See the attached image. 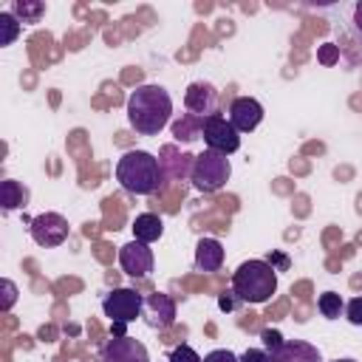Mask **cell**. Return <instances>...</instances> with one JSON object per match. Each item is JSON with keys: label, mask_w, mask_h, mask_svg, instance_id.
I'll return each instance as SVG.
<instances>
[{"label": "cell", "mask_w": 362, "mask_h": 362, "mask_svg": "<svg viewBox=\"0 0 362 362\" xmlns=\"http://www.w3.org/2000/svg\"><path fill=\"white\" fill-rule=\"evenodd\" d=\"M173 116V99L161 85H139L127 96V122L141 136H156Z\"/></svg>", "instance_id": "1"}, {"label": "cell", "mask_w": 362, "mask_h": 362, "mask_svg": "<svg viewBox=\"0 0 362 362\" xmlns=\"http://www.w3.org/2000/svg\"><path fill=\"white\" fill-rule=\"evenodd\" d=\"M116 181L133 195H153L164 181V164L147 150H127L116 161Z\"/></svg>", "instance_id": "2"}, {"label": "cell", "mask_w": 362, "mask_h": 362, "mask_svg": "<svg viewBox=\"0 0 362 362\" xmlns=\"http://www.w3.org/2000/svg\"><path fill=\"white\" fill-rule=\"evenodd\" d=\"M232 291L240 303L260 305L277 291V269L269 260H243L232 274Z\"/></svg>", "instance_id": "3"}, {"label": "cell", "mask_w": 362, "mask_h": 362, "mask_svg": "<svg viewBox=\"0 0 362 362\" xmlns=\"http://www.w3.org/2000/svg\"><path fill=\"white\" fill-rule=\"evenodd\" d=\"M232 175V164L226 156L215 153V150H206L201 156L192 158V170H189V178L195 184V189L201 192H218Z\"/></svg>", "instance_id": "4"}, {"label": "cell", "mask_w": 362, "mask_h": 362, "mask_svg": "<svg viewBox=\"0 0 362 362\" xmlns=\"http://www.w3.org/2000/svg\"><path fill=\"white\" fill-rule=\"evenodd\" d=\"M102 311H105V317L116 325V322H122V325H127V322H133L141 311H144V297L136 291V288H113L105 300H102Z\"/></svg>", "instance_id": "5"}, {"label": "cell", "mask_w": 362, "mask_h": 362, "mask_svg": "<svg viewBox=\"0 0 362 362\" xmlns=\"http://www.w3.org/2000/svg\"><path fill=\"white\" fill-rule=\"evenodd\" d=\"M204 141L209 150L221 153V156H232L238 147H240V133L232 127V122L221 113H212L204 119Z\"/></svg>", "instance_id": "6"}, {"label": "cell", "mask_w": 362, "mask_h": 362, "mask_svg": "<svg viewBox=\"0 0 362 362\" xmlns=\"http://www.w3.org/2000/svg\"><path fill=\"white\" fill-rule=\"evenodd\" d=\"M28 229H31L34 243L42 246V249L59 246V243H65V238H68V221H65L59 212H42V215L31 218V221H28Z\"/></svg>", "instance_id": "7"}, {"label": "cell", "mask_w": 362, "mask_h": 362, "mask_svg": "<svg viewBox=\"0 0 362 362\" xmlns=\"http://www.w3.org/2000/svg\"><path fill=\"white\" fill-rule=\"evenodd\" d=\"M119 266L130 277H147L153 272V249H150V243H141L136 238L130 243H124L119 249Z\"/></svg>", "instance_id": "8"}, {"label": "cell", "mask_w": 362, "mask_h": 362, "mask_svg": "<svg viewBox=\"0 0 362 362\" xmlns=\"http://www.w3.org/2000/svg\"><path fill=\"white\" fill-rule=\"evenodd\" d=\"M229 122L238 133H249L263 122V105L252 96H238L229 105Z\"/></svg>", "instance_id": "9"}, {"label": "cell", "mask_w": 362, "mask_h": 362, "mask_svg": "<svg viewBox=\"0 0 362 362\" xmlns=\"http://www.w3.org/2000/svg\"><path fill=\"white\" fill-rule=\"evenodd\" d=\"M102 362H150V356H147V348L139 339L113 337L102 351Z\"/></svg>", "instance_id": "10"}, {"label": "cell", "mask_w": 362, "mask_h": 362, "mask_svg": "<svg viewBox=\"0 0 362 362\" xmlns=\"http://www.w3.org/2000/svg\"><path fill=\"white\" fill-rule=\"evenodd\" d=\"M215 102H218V93H215V88L209 82H192L187 88V93H184L187 110L195 113V116H201V119H206V116L215 113Z\"/></svg>", "instance_id": "11"}, {"label": "cell", "mask_w": 362, "mask_h": 362, "mask_svg": "<svg viewBox=\"0 0 362 362\" xmlns=\"http://www.w3.org/2000/svg\"><path fill=\"white\" fill-rule=\"evenodd\" d=\"M272 362H322L317 345L303 342V339H286L277 351L269 354Z\"/></svg>", "instance_id": "12"}, {"label": "cell", "mask_w": 362, "mask_h": 362, "mask_svg": "<svg viewBox=\"0 0 362 362\" xmlns=\"http://www.w3.org/2000/svg\"><path fill=\"white\" fill-rule=\"evenodd\" d=\"M144 311L150 317V325H156V328H167L175 322V303L170 294H161V291L150 294L144 300Z\"/></svg>", "instance_id": "13"}, {"label": "cell", "mask_w": 362, "mask_h": 362, "mask_svg": "<svg viewBox=\"0 0 362 362\" xmlns=\"http://www.w3.org/2000/svg\"><path fill=\"white\" fill-rule=\"evenodd\" d=\"M195 266L201 272H218L223 266V246L215 238H201L195 246Z\"/></svg>", "instance_id": "14"}, {"label": "cell", "mask_w": 362, "mask_h": 362, "mask_svg": "<svg viewBox=\"0 0 362 362\" xmlns=\"http://www.w3.org/2000/svg\"><path fill=\"white\" fill-rule=\"evenodd\" d=\"M161 232H164V221H161L158 215H153V212L136 215V221H133V235H136V240L153 243V240L161 238Z\"/></svg>", "instance_id": "15"}, {"label": "cell", "mask_w": 362, "mask_h": 362, "mask_svg": "<svg viewBox=\"0 0 362 362\" xmlns=\"http://www.w3.org/2000/svg\"><path fill=\"white\" fill-rule=\"evenodd\" d=\"M25 198H28V189L11 178H6L0 184V206L8 212V209H17V206H25Z\"/></svg>", "instance_id": "16"}, {"label": "cell", "mask_w": 362, "mask_h": 362, "mask_svg": "<svg viewBox=\"0 0 362 362\" xmlns=\"http://www.w3.org/2000/svg\"><path fill=\"white\" fill-rule=\"evenodd\" d=\"M173 133H175L178 141H192L204 133V119L195 116V113H187V116H181V122H175Z\"/></svg>", "instance_id": "17"}, {"label": "cell", "mask_w": 362, "mask_h": 362, "mask_svg": "<svg viewBox=\"0 0 362 362\" xmlns=\"http://www.w3.org/2000/svg\"><path fill=\"white\" fill-rule=\"evenodd\" d=\"M11 14L20 23H37L45 14V3H40V0H14L11 3Z\"/></svg>", "instance_id": "18"}, {"label": "cell", "mask_w": 362, "mask_h": 362, "mask_svg": "<svg viewBox=\"0 0 362 362\" xmlns=\"http://www.w3.org/2000/svg\"><path fill=\"white\" fill-rule=\"evenodd\" d=\"M23 23L11 14V11H0V45H11L20 34Z\"/></svg>", "instance_id": "19"}, {"label": "cell", "mask_w": 362, "mask_h": 362, "mask_svg": "<svg viewBox=\"0 0 362 362\" xmlns=\"http://www.w3.org/2000/svg\"><path fill=\"white\" fill-rule=\"evenodd\" d=\"M317 308H320V314L322 317H328V320H337L339 314H342V297L337 294V291H325V294H320V300H317Z\"/></svg>", "instance_id": "20"}, {"label": "cell", "mask_w": 362, "mask_h": 362, "mask_svg": "<svg viewBox=\"0 0 362 362\" xmlns=\"http://www.w3.org/2000/svg\"><path fill=\"white\" fill-rule=\"evenodd\" d=\"M170 362H204V359L195 354V348H189V345H178V348L170 354Z\"/></svg>", "instance_id": "21"}, {"label": "cell", "mask_w": 362, "mask_h": 362, "mask_svg": "<svg viewBox=\"0 0 362 362\" xmlns=\"http://www.w3.org/2000/svg\"><path fill=\"white\" fill-rule=\"evenodd\" d=\"M260 339H263V345H266V354H272V351H277L286 339L280 337V331H272V328H266V331H260Z\"/></svg>", "instance_id": "22"}, {"label": "cell", "mask_w": 362, "mask_h": 362, "mask_svg": "<svg viewBox=\"0 0 362 362\" xmlns=\"http://www.w3.org/2000/svg\"><path fill=\"white\" fill-rule=\"evenodd\" d=\"M345 317L351 325H362V297H354L348 305H345Z\"/></svg>", "instance_id": "23"}, {"label": "cell", "mask_w": 362, "mask_h": 362, "mask_svg": "<svg viewBox=\"0 0 362 362\" xmlns=\"http://www.w3.org/2000/svg\"><path fill=\"white\" fill-rule=\"evenodd\" d=\"M14 300H17V286L11 280H3V303H0V308L3 311H11Z\"/></svg>", "instance_id": "24"}, {"label": "cell", "mask_w": 362, "mask_h": 362, "mask_svg": "<svg viewBox=\"0 0 362 362\" xmlns=\"http://www.w3.org/2000/svg\"><path fill=\"white\" fill-rule=\"evenodd\" d=\"M204 362H240L232 351H226V348H218V351H209L206 356H204Z\"/></svg>", "instance_id": "25"}, {"label": "cell", "mask_w": 362, "mask_h": 362, "mask_svg": "<svg viewBox=\"0 0 362 362\" xmlns=\"http://www.w3.org/2000/svg\"><path fill=\"white\" fill-rule=\"evenodd\" d=\"M266 351H260V348H246L243 351V356H240V362H266Z\"/></svg>", "instance_id": "26"}, {"label": "cell", "mask_w": 362, "mask_h": 362, "mask_svg": "<svg viewBox=\"0 0 362 362\" xmlns=\"http://www.w3.org/2000/svg\"><path fill=\"white\" fill-rule=\"evenodd\" d=\"M235 300H238V294H235V291H223V294L218 297L221 311H232V308H235Z\"/></svg>", "instance_id": "27"}, {"label": "cell", "mask_w": 362, "mask_h": 362, "mask_svg": "<svg viewBox=\"0 0 362 362\" xmlns=\"http://www.w3.org/2000/svg\"><path fill=\"white\" fill-rule=\"evenodd\" d=\"M354 23H356V28L362 31V0L354 6Z\"/></svg>", "instance_id": "28"}, {"label": "cell", "mask_w": 362, "mask_h": 362, "mask_svg": "<svg viewBox=\"0 0 362 362\" xmlns=\"http://www.w3.org/2000/svg\"><path fill=\"white\" fill-rule=\"evenodd\" d=\"M269 263H272V266H274V263H277V266H280V269H286V266H288V260H286V257H283V255H274V257H269Z\"/></svg>", "instance_id": "29"}, {"label": "cell", "mask_w": 362, "mask_h": 362, "mask_svg": "<svg viewBox=\"0 0 362 362\" xmlns=\"http://www.w3.org/2000/svg\"><path fill=\"white\" fill-rule=\"evenodd\" d=\"M334 362H356V359H334Z\"/></svg>", "instance_id": "30"}]
</instances>
